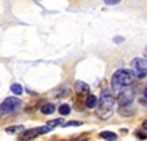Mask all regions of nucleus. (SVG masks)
<instances>
[{"mask_svg": "<svg viewBox=\"0 0 147 141\" xmlns=\"http://www.w3.org/2000/svg\"><path fill=\"white\" fill-rule=\"evenodd\" d=\"M115 97L110 94V91H103L100 100L97 101V109H96V115L100 119H107L112 116L113 110H115Z\"/></svg>", "mask_w": 147, "mask_h": 141, "instance_id": "f257e3e1", "label": "nucleus"}, {"mask_svg": "<svg viewBox=\"0 0 147 141\" xmlns=\"http://www.w3.org/2000/svg\"><path fill=\"white\" fill-rule=\"evenodd\" d=\"M134 81V74L129 69H118L116 72L112 75L110 79V85L113 90H124L127 87H129Z\"/></svg>", "mask_w": 147, "mask_h": 141, "instance_id": "f03ea898", "label": "nucleus"}, {"mask_svg": "<svg viewBox=\"0 0 147 141\" xmlns=\"http://www.w3.org/2000/svg\"><path fill=\"white\" fill-rule=\"evenodd\" d=\"M132 74L134 77H137L140 79L147 77V60L144 57H136L132 60Z\"/></svg>", "mask_w": 147, "mask_h": 141, "instance_id": "7ed1b4c3", "label": "nucleus"}, {"mask_svg": "<svg viewBox=\"0 0 147 141\" xmlns=\"http://www.w3.org/2000/svg\"><path fill=\"white\" fill-rule=\"evenodd\" d=\"M21 106V100L18 97H6L2 103H0V113L5 115L9 112H13L16 110Z\"/></svg>", "mask_w": 147, "mask_h": 141, "instance_id": "20e7f679", "label": "nucleus"}, {"mask_svg": "<svg viewBox=\"0 0 147 141\" xmlns=\"http://www.w3.org/2000/svg\"><path fill=\"white\" fill-rule=\"evenodd\" d=\"M132 100H134V90H132L131 87L124 88V90H122V91L118 94V99H116V101H118V104H119V107L129 106V104L132 103Z\"/></svg>", "mask_w": 147, "mask_h": 141, "instance_id": "39448f33", "label": "nucleus"}, {"mask_svg": "<svg viewBox=\"0 0 147 141\" xmlns=\"http://www.w3.org/2000/svg\"><path fill=\"white\" fill-rule=\"evenodd\" d=\"M38 135H40L38 128H32V129L22 131L21 135H19V140H21V141H30V140H34L35 137H38Z\"/></svg>", "mask_w": 147, "mask_h": 141, "instance_id": "423d86ee", "label": "nucleus"}, {"mask_svg": "<svg viewBox=\"0 0 147 141\" xmlns=\"http://www.w3.org/2000/svg\"><path fill=\"white\" fill-rule=\"evenodd\" d=\"M75 90L78 94H88L90 93V85L84 81H75Z\"/></svg>", "mask_w": 147, "mask_h": 141, "instance_id": "0eeeda50", "label": "nucleus"}, {"mask_svg": "<svg viewBox=\"0 0 147 141\" xmlns=\"http://www.w3.org/2000/svg\"><path fill=\"white\" fill-rule=\"evenodd\" d=\"M97 101H99V99H97L94 94H88L87 99H85V107L87 109H94L97 106Z\"/></svg>", "mask_w": 147, "mask_h": 141, "instance_id": "6e6552de", "label": "nucleus"}, {"mask_svg": "<svg viewBox=\"0 0 147 141\" xmlns=\"http://www.w3.org/2000/svg\"><path fill=\"white\" fill-rule=\"evenodd\" d=\"M40 110H41L43 115H52V113L56 112V106L52 104V103H44V104H41Z\"/></svg>", "mask_w": 147, "mask_h": 141, "instance_id": "1a4fd4ad", "label": "nucleus"}, {"mask_svg": "<svg viewBox=\"0 0 147 141\" xmlns=\"http://www.w3.org/2000/svg\"><path fill=\"white\" fill-rule=\"evenodd\" d=\"M99 137L103 138V140H107V141H116V138H118V135L112 131H103V132L99 134Z\"/></svg>", "mask_w": 147, "mask_h": 141, "instance_id": "9d476101", "label": "nucleus"}, {"mask_svg": "<svg viewBox=\"0 0 147 141\" xmlns=\"http://www.w3.org/2000/svg\"><path fill=\"white\" fill-rule=\"evenodd\" d=\"M63 119H62V117H59V119H53V121H47V124H46V126L49 128V129H50V131H52V129L53 128H56V126H62L63 125Z\"/></svg>", "mask_w": 147, "mask_h": 141, "instance_id": "9b49d317", "label": "nucleus"}, {"mask_svg": "<svg viewBox=\"0 0 147 141\" xmlns=\"http://www.w3.org/2000/svg\"><path fill=\"white\" fill-rule=\"evenodd\" d=\"M22 131H25V128H24L22 125H12V126L6 128L7 134H16V132H22Z\"/></svg>", "mask_w": 147, "mask_h": 141, "instance_id": "f8f14e48", "label": "nucleus"}, {"mask_svg": "<svg viewBox=\"0 0 147 141\" xmlns=\"http://www.w3.org/2000/svg\"><path fill=\"white\" fill-rule=\"evenodd\" d=\"M118 112H119V115H122V116H131V115L134 113V109L131 107V104H129V106H124V107H119Z\"/></svg>", "mask_w": 147, "mask_h": 141, "instance_id": "ddd939ff", "label": "nucleus"}, {"mask_svg": "<svg viewBox=\"0 0 147 141\" xmlns=\"http://www.w3.org/2000/svg\"><path fill=\"white\" fill-rule=\"evenodd\" d=\"M59 113L62 115V116H65V115H69L71 113V106L69 104H66V103H63V104H60L59 106Z\"/></svg>", "mask_w": 147, "mask_h": 141, "instance_id": "4468645a", "label": "nucleus"}, {"mask_svg": "<svg viewBox=\"0 0 147 141\" xmlns=\"http://www.w3.org/2000/svg\"><path fill=\"white\" fill-rule=\"evenodd\" d=\"M10 90H12V93H13V94H16V96H21V94L24 93V87L21 84H16V82L10 85Z\"/></svg>", "mask_w": 147, "mask_h": 141, "instance_id": "2eb2a0df", "label": "nucleus"}, {"mask_svg": "<svg viewBox=\"0 0 147 141\" xmlns=\"http://www.w3.org/2000/svg\"><path fill=\"white\" fill-rule=\"evenodd\" d=\"M80 125H82V122H80V121H68V122H63L62 126L68 128V126H80Z\"/></svg>", "mask_w": 147, "mask_h": 141, "instance_id": "dca6fc26", "label": "nucleus"}, {"mask_svg": "<svg viewBox=\"0 0 147 141\" xmlns=\"http://www.w3.org/2000/svg\"><path fill=\"white\" fill-rule=\"evenodd\" d=\"M105 3H106V5H118V3H121V2H119V0H106Z\"/></svg>", "mask_w": 147, "mask_h": 141, "instance_id": "f3484780", "label": "nucleus"}, {"mask_svg": "<svg viewBox=\"0 0 147 141\" xmlns=\"http://www.w3.org/2000/svg\"><path fill=\"white\" fill-rule=\"evenodd\" d=\"M141 126H143L144 131H147V119H146V121H143V125H141Z\"/></svg>", "mask_w": 147, "mask_h": 141, "instance_id": "a211bd4d", "label": "nucleus"}, {"mask_svg": "<svg viewBox=\"0 0 147 141\" xmlns=\"http://www.w3.org/2000/svg\"><path fill=\"white\" fill-rule=\"evenodd\" d=\"M143 97H144V100H147V87H146L144 91H143Z\"/></svg>", "mask_w": 147, "mask_h": 141, "instance_id": "6ab92c4d", "label": "nucleus"}, {"mask_svg": "<svg viewBox=\"0 0 147 141\" xmlns=\"http://www.w3.org/2000/svg\"><path fill=\"white\" fill-rule=\"evenodd\" d=\"M144 54H146V57H144V59L147 60V46H146V49H144Z\"/></svg>", "mask_w": 147, "mask_h": 141, "instance_id": "aec40b11", "label": "nucleus"}, {"mask_svg": "<svg viewBox=\"0 0 147 141\" xmlns=\"http://www.w3.org/2000/svg\"><path fill=\"white\" fill-rule=\"evenodd\" d=\"M78 141H87V140H78Z\"/></svg>", "mask_w": 147, "mask_h": 141, "instance_id": "412c9836", "label": "nucleus"}]
</instances>
